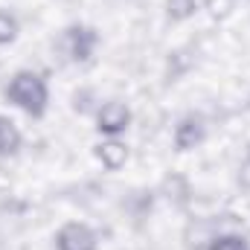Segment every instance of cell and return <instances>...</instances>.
<instances>
[{"label":"cell","mask_w":250,"mask_h":250,"mask_svg":"<svg viewBox=\"0 0 250 250\" xmlns=\"http://www.w3.org/2000/svg\"><path fill=\"white\" fill-rule=\"evenodd\" d=\"M128 123H131V111L123 102H105L96 114V128L105 134H120L128 128Z\"/></svg>","instance_id":"cell-3"},{"label":"cell","mask_w":250,"mask_h":250,"mask_svg":"<svg viewBox=\"0 0 250 250\" xmlns=\"http://www.w3.org/2000/svg\"><path fill=\"white\" fill-rule=\"evenodd\" d=\"M21 146V134L9 120H0V154H12Z\"/></svg>","instance_id":"cell-7"},{"label":"cell","mask_w":250,"mask_h":250,"mask_svg":"<svg viewBox=\"0 0 250 250\" xmlns=\"http://www.w3.org/2000/svg\"><path fill=\"white\" fill-rule=\"evenodd\" d=\"M201 140H204V125H201V120H184V123L175 128V146L181 151L195 148Z\"/></svg>","instance_id":"cell-6"},{"label":"cell","mask_w":250,"mask_h":250,"mask_svg":"<svg viewBox=\"0 0 250 250\" xmlns=\"http://www.w3.org/2000/svg\"><path fill=\"white\" fill-rule=\"evenodd\" d=\"M15 35H18V21L9 12H0V44L15 41Z\"/></svg>","instance_id":"cell-8"},{"label":"cell","mask_w":250,"mask_h":250,"mask_svg":"<svg viewBox=\"0 0 250 250\" xmlns=\"http://www.w3.org/2000/svg\"><path fill=\"white\" fill-rule=\"evenodd\" d=\"M195 12V0H169V15L172 18H189Z\"/></svg>","instance_id":"cell-10"},{"label":"cell","mask_w":250,"mask_h":250,"mask_svg":"<svg viewBox=\"0 0 250 250\" xmlns=\"http://www.w3.org/2000/svg\"><path fill=\"white\" fill-rule=\"evenodd\" d=\"M96 32L93 29H87V26H70L67 29V53H70V59H76V62H87L90 59V53H93V47H96Z\"/></svg>","instance_id":"cell-4"},{"label":"cell","mask_w":250,"mask_h":250,"mask_svg":"<svg viewBox=\"0 0 250 250\" xmlns=\"http://www.w3.org/2000/svg\"><path fill=\"white\" fill-rule=\"evenodd\" d=\"M6 96L29 117H44L47 111V84L38 73H29V70L15 73L6 87Z\"/></svg>","instance_id":"cell-1"},{"label":"cell","mask_w":250,"mask_h":250,"mask_svg":"<svg viewBox=\"0 0 250 250\" xmlns=\"http://www.w3.org/2000/svg\"><path fill=\"white\" fill-rule=\"evenodd\" d=\"M56 248L59 250H96V236L87 224L70 221L64 224L56 236Z\"/></svg>","instance_id":"cell-2"},{"label":"cell","mask_w":250,"mask_h":250,"mask_svg":"<svg viewBox=\"0 0 250 250\" xmlns=\"http://www.w3.org/2000/svg\"><path fill=\"white\" fill-rule=\"evenodd\" d=\"M96 157L102 160L105 169L117 172V169H123L125 160H128V148H125L123 143H117V140H108V143H99L96 146Z\"/></svg>","instance_id":"cell-5"},{"label":"cell","mask_w":250,"mask_h":250,"mask_svg":"<svg viewBox=\"0 0 250 250\" xmlns=\"http://www.w3.org/2000/svg\"><path fill=\"white\" fill-rule=\"evenodd\" d=\"M209 250H248V245L239 236H218V239H212Z\"/></svg>","instance_id":"cell-9"}]
</instances>
